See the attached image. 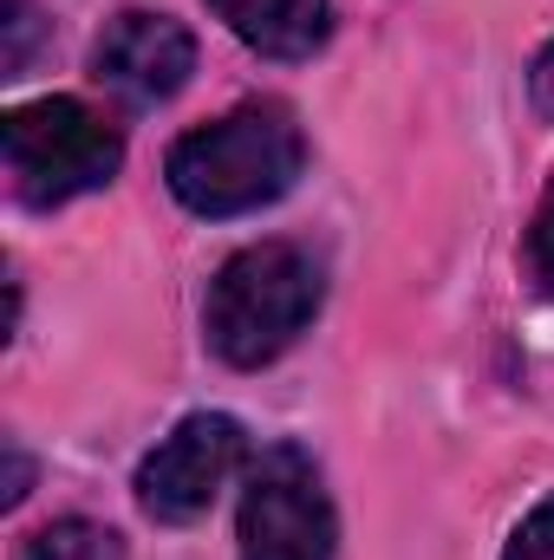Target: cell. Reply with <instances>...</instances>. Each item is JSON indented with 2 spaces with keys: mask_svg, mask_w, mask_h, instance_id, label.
<instances>
[{
  "mask_svg": "<svg viewBox=\"0 0 554 560\" xmlns=\"http://www.w3.org/2000/svg\"><path fill=\"white\" fill-rule=\"evenodd\" d=\"M529 98H535L542 118H554V39L542 46V59H535V72H529Z\"/></svg>",
  "mask_w": 554,
  "mask_h": 560,
  "instance_id": "12",
  "label": "cell"
},
{
  "mask_svg": "<svg viewBox=\"0 0 554 560\" xmlns=\"http://www.w3.org/2000/svg\"><path fill=\"white\" fill-rule=\"evenodd\" d=\"M26 46H33V0H7V79L26 66Z\"/></svg>",
  "mask_w": 554,
  "mask_h": 560,
  "instance_id": "11",
  "label": "cell"
},
{
  "mask_svg": "<svg viewBox=\"0 0 554 560\" xmlns=\"http://www.w3.org/2000/svg\"><path fill=\"white\" fill-rule=\"evenodd\" d=\"M503 560H554V495H542V502L516 522V535H509Z\"/></svg>",
  "mask_w": 554,
  "mask_h": 560,
  "instance_id": "9",
  "label": "cell"
},
{
  "mask_svg": "<svg viewBox=\"0 0 554 560\" xmlns=\"http://www.w3.org/2000/svg\"><path fill=\"white\" fill-rule=\"evenodd\" d=\"M7 456H13V476H7V509H13V502H26V482H33V463H26V450H20V443H7Z\"/></svg>",
  "mask_w": 554,
  "mask_h": 560,
  "instance_id": "13",
  "label": "cell"
},
{
  "mask_svg": "<svg viewBox=\"0 0 554 560\" xmlns=\"http://www.w3.org/2000/svg\"><path fill=\"white\" fill-rule=\"evenodd\" d=\"M0 143H7V183L26 209H66L105 189L125 163L118 125H105V112H92L85 98L13 105L0 125Z\"/></svg>",
  "mask_w": 554,
  "mask_h": 560,
  "instance_id": "3",
  "label": "cell"
},
{
  "mask_svg": "<svg viewBox=\"0 0 554 560\" xmlns=\"http://www.w3.org/2000/svg\"><path fill=\"white\" fill-rule=\"evenodd\" d=\"M216 20L262 59H313L333 33L326 0H209Z\"/></svg>",
  "mask_w": 554,
  "mask_h": 560,
  "instance_id": "7",
  "label": "cell"
},
{
  "mask_svg": "<svg viewBox=\"0 0 554 560\" xmlns=\"http://www.w3.org/2000/svg\"><path fill=\"white\" fill-rule=\"evenodd\" d=\"M189 72H196V39H189V26L183 20H170V13H118L105 33H99V46H92V79L112 92V98H125V105H163V98H176L183 85H189Z\"/></svg>",
  "mask_w": 554,
  "mask_h": 560,
  "instance_id": "6",
  "label": "cell"
},
{
  "mask_svg": "<svg viewBox=\"0 0 554 560\" xmlns=\"http://www.w3.org/2000/svg\"><path fill=\"white\" fill-rule=\"evenodd\" d=\"M20 560H125V541L99 522H46L39 535L20 541Z\"/></svg>",
  "mask_w": 554,
  "mask_h": 560,
  "instance_id": "8",
  "label": "cell"
},
{
  "mask_svg": "<svg viewBox=\"0 0 554 560\" xmlns=\"http://www.w3.org/2000/svg\"><path fill=\"white\" fill-rule=\"evenodd\" d=\"M235 469H242V423L222 411H196L138 463V509L150 522H196L209 515V502Z\"/></svg>",
  "mask_w": 554,
  "mask_h": 560,
  "instance_id": "5",
  "label": "cell"
},
{
  "mask_svg": "<svg viewBox=\"0 0 554 560\" xmlns=\"http://www.w3.org/2000/svg\"><path fill=\"white\" fill-rule=\"evenodd\" d=\"M307 170V138L287 105H242L189 138H176L163 183L189 215L229 222L280 202Z\"/></svg>",
  "mask_w": 554,
  "mask_h": 560,
  "instance_id": "1",
  "label": "cell"
},
{
  "mask_svg": "<svg viewBox=\"0 0 554 560\" xmlns=\"http://www.w3.org/2000/svg\"><path fill=\"white\" fill-rule=\"evenodd\" d=\"M320 300H326V280L307 248L255 242V248L229 255L209 280V300H203L209 352L235 372H262L313 326Z\"/></svg>",
  "mask_w": 554,
  "mask_h": 560,
  "instance_id": "2",
  "label": "cell"
},
{
  "mask_svg": "<svg viewBox=\"0 0 554 560\" xmlns=\"http://www.w3.org/2000/svg\"><path fill=\"white\" fill-rule=\"evenodd\" d=\"M235 541H242V560H333L339 548L333 495L300 443H268L249 463Z\"/></svg>",
  "mask_w": 554,
  "mask_h": 560,
  "instance_id": "4",
  "label": "cell"
},
{
  "mask_svg": "<svg viewBox=\"0 0 554 560\" xmlns=\"http://www.w3.org/2000/svg\"><path fill=\"white\" fill-rule=\"evenodd\" d=\"M529 268L542 280V293L554 300V176H549V196L535 209V229H529Z\"/></svg>",
  "mask_w": 554,
  "mask_h": 560,
  "instance_id": "10",
  "label": "cell"
}]
</instances>
